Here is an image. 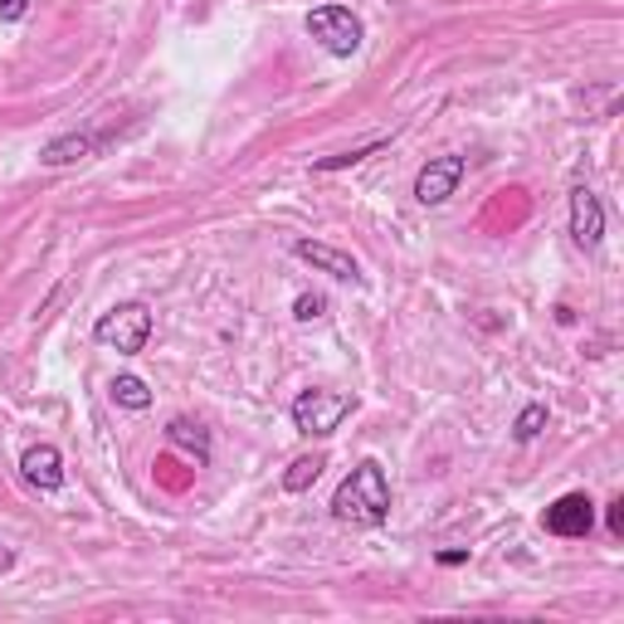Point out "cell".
<instances>
[{
    "instance_id": "9a60e30c",
    "label": "cell",
    "mask_w": 624,
    "mask_h": 624,
    "mask_svg": "<svg viewBox=\"0 0 624 624\" xmlns=\"http://www.w3.org/2000/svg\"><path fill=\"white\" fill-rule=\"evenodd\" d=\"M542 430H546V405H527V410L518 415V424H512V440H518V444H532Z\"/></svg>"
},
{
    "instance_id": "5bb4252c",
    "label": "cell",
    "mask_w": 624,
    "mask_h": 624,
    "mask_svg": "<svg viewBox=\"0 0 624 624\" xmlns=\"http://www.w3.org/2000/svg\"><path fill=\"white\" fill-rule=\"evenodd\" d=\"M386 147H390V141H386V137H376V141H366V147H356V151H337V157L313 161V171H347V167H356V161L376 157V151H386Z\"/></svg>"
},
{
    "instance_id": "9c48e42d",
    "label": "cell",
    "mask_w": 624,
    "mask_h": 624,
    "mask_svg": "<svg viewBox=\"0 0 624 624\" xmlns=\"http://www.w3.org/2000/svg\"><path fill=\"white\" fill-rule=\"evenodd\" d=\"M20 474H25L39 492L64 488V454H59L54 444H35V449H25V458H20Z\"/></svg>"
},
{
    "instance_id": "7a4b0ae2",
    "label": "cell",
    "mask_w": 624,
    "mask_h": 624,
    "mask_svg": "<svg viewBox=\"0 0 624 624\" xmlns=\"http://www.w3.org/2000/svg\"><path fill=\"white\" fill-rule=\"evenodd\" d=\"M356 410V396H347V390H303L298 400H293V430L308 434V440H327V434L342 430V420Z\"/></svg>"
},
{
    "instance_id": "3957f363",
    "label": "cell",
    "mask_w": 624,
    "mask_h": 624,
    "mask_svg": "<svg viewBox=\"0 0 624 624\" xmlns=\"http://www.w3.org/2000/svg\"><path fill=\"white\" fill-rule=\"evenodd\" d=\"M93 337L103 347H113V352L137 356L141 347H147V337H151V308L147 303H117V308H107L93 322Z\"/></svg>"
},
{
    "instance_id": "5b68a950",
    "label": "cell",
    "mask_w": 624,
    "mask_h": 624,
    "mask_svg": "<svg viewBox=\"0 0 624 624\" xmlns=\"http://www.w3.org/2000/svg\"><path fill=\"white\" fill-rule=\"evenodd\" d=\"M464 171H468V161L464 157H430L420 167V177H415V201L424 205V211H434V205H444L449 195L458 191V181H464Z\"/></svg>"
},
{
    "instance_id": "30bf717a",
    "label": "cell",
    "mask_w": 624,
    "mask_h": 624,
    "mask_svg": "<svg viewBox=\"0 0 624 624\" xmlns=\"http://www.w3.org/2000/svg\"><path fill=\"white\" fill-rule=\"evenodd\" d=\"M167 440L177 449H185V454H195V464H211V434H205L195 420H185V415H177V420L167 424Z\"/></svg>"
},
{
    "instance_id": "7c38bea8",
    "label": "cell",
    "mask_w": 624,
    "mask_h": 624,
    "mask_svg": "<svg viewBox=\"0 0 624 624\" xmlns=\"http://www.w3.org/2000/svg\"><path fill=\"white\" fill-rule=\"evenodd\" d=\"M98 147V137H59V141H49L45 151H39V161L45 167H69V161H79V157H89V151Z\"/></svg>"
},
{
    "instance_id": "e0dca14e",
    "label": "cell",
    "mask_w": 624,
    "mask_h": 624,
    "mask_svg": "<svg viewBox=\"0 0 624 624\" xmlns=\"http://www.w3.org/2000/svg\"><path fill=\"white\" fill-rule=\"evenodd\" d=\"M605 527H610V536H624V498H615L605 508Z\"/></svg>"
},
{
    "instance_id": "6da1fadb",
    "label": "cell",
    "mask_w": 624,
    "mask_h": 624,
    "mask_svg": "<svg viewBox=\"0 0 624 624\" xmlns=\"http://www.w3.org/2000/svg\"><path fill=\"white\" fill-rule=\"evenodd\" d=\"M332 518L347 527H381L390 518V484L376 458H361L342 478V488L332 492Z\"/></svg>"
},
{
    "instance_id": "8fae6325",
    "label": "cell",
    "mask_w": 624,
    "mask_h": 624,
    "mask_svg": "<svg viewBox=\"0 0 624 624\" xmlns=\"http://www.w3.org/2000/svg\"><path fill=\"white\" fill-rule=\"evenodd\" d=\"M322 468H327V454H303V458H293L288 474H283V492H308L317 478H322Z\"/></svg>"
},
{
    "instance_id": "d6986e66",
    "label": "cell",
    "mask_w": 624,
    "mask_h": 624,
    "mask_svg": "<svg viewBox=\"0 0 624 624\" xmlns=\"http://www.w3.org/2000/svg\"><path fill=\"white\" fill-rule=\"evenodd\" d=\"M464 561H468L464 546H454V552H440V566H464Z\"/></svg>"
},
{
    "instance_id": "ac0fdd59",
    "label": "cell",
    "mask_w": 624,
    "mask_h": 624,
    "mask_svg": "<svg viewBox=\"0 0 624 624\" xmlns=\"http://www.w3.org/2000/svg\"><path fill=\"white\" fill-rule=\"evenodd\" d=\"M30 10V0H0V20H20Z\"/></svg>"
},
{
    "instance_id": "52a82bcc",
    "label": "cell",
    "mask_w": 624,
    "mask_h": 624,
    "mask_svg": "<svg viewBox=\"0 0 624 624\" xmlns=\"http://www.w3.org/2000/svg\"><path fill=\"white\" fill-rule=\"evenodd\" d=\"M571 239L580 249H600V239H605V205L586 185L571 191Z\"/></svg>"
},
{
    "instance_id": "277c9868",
    "label": "cell",
    "mask_w": 624,
    "mask_h": 624,
    "mask_svg": "<svg viewBox=\"0 0 624 624\" xmlns=\"http://www.w3.org/2000/svg\"><path fill=\"white\" fill-rule=\"evenodd\" d=\"M308 35L327 54H337V59H352V54L361 49V39H366V30H361L356 10H347V5H317L313 15H308Z\"/></svg>"
},
{
    "instance_id": "ba28073f",
    "label": "cell",
    "mask_w": 624,
    "mask_h": 624,
    "mask_svg": "<svg viewBox=\"0 0 624 624\" xmlns=\"http://www.w3.org/2000/svg\"><path fill=\"white\" fill-rule=\"evenodd\" d=\"M293 254H298L303 264H313L317 273H332V279H342V283H361V264L347 254V249H337V245H322V239H298Z\"/></svg>"
},
{
    "instance_id": "8992f818",
    "label": "cell",
    "mask_w": 624,
    "mask_h": 624,
    "mask_svg": "<svg viewBox=\"0 0 624 624\" xmlns=\"http://www.w3.org/2000/svg\"><path fill=\"white\" fill-rule=\"evenodd\" d=\"M542 527L552 536H590V527H595V502L586 492H566V498H556L542 512Z\"/></svg>"
},
{
    "instance_id": "2e32d148",
    "label": "cell",
    "mask_w": 624,
    "mask_h": 624,
    "mask_svg": "<svg viewBox=\"0 0 624 624\" xmlns=\"http://www.w3.org/2000/svg\"><path fill=\"white\" fill-rule=\"evenodd\" d=\"M293 317H298V322H317V317H327V298H322V293H298Z\"/></svg>"
},
{
    "instance_id": "4fadbf2b",
    "label": "cell",
    "mask_w": 624,
    "mask_h": 624,
    "mask_svg": "<svg viewBox=\"0 0 624 624\" xmlns=\"http://www.w3.org/2000/svg\"><path fill=\"white\" fill-rule=\"evenodd\" d=\"M107 396L123 405V410H147V405H151V390H147V381H141V376H113Z\"/></svg>"
},
{
    "instance_id": "ffe728a7",
    "label": "cell",
    "mask_w": 624,
    "mask_h": 624,
    "mask_svg": "<svg viewBox=\"0 0 624 624\" xmlns=\"http://www.w3.org/2000/svg\"><path fill=\"white\" fill-rule=\"evenodd\" d=\"M10 566H15V552H10V546H0V571H10Z\"/></svg>"
}]
</instances>
